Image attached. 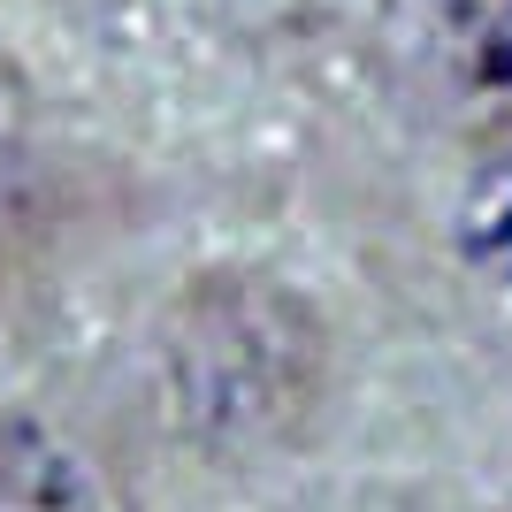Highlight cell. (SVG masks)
<instances>
[{"label": "cell", "instance_id": "6da1fadb", "mask_svg": "<svg viewBox=\"0 0 512 512\" xmlns=\"http://www.w3.org/2000/svg\"><path fill=\"white\" fill-rule=\"evenodd\" d=\"M169 413L214 459L299 444L329 390V321L268 268H199L161 314Z\"/></svg>", "mask_w": 512, "mask_h": 512}, {"label": "cell", "instance_id": "7a4b0ae2", "mask_svg": "<svg viewBox=\"0 0 512 512\" xmlns=\"http://www.w3.org/2000/svg\"><path fill=\"white\" fill-rule=\"evenodd\" d=\"M390 92L467 153H512V0H383Z\"/></svg>", "mask_w": 512, "mask_h": 512}, {"label": "cell", "instance_id": "3957f363", "mask_svg": "<svg viewBox=\"0 0 512 512\" xmlns=\"http://www.w3.org/2000/svg\"><path fill=\"white\" fill-rule=\"evenodd\" d=\"M0 512H92V474L23 413H0Z\"/></svg>", "mask_w": 512, "mask_h": 512}]
</instances>
